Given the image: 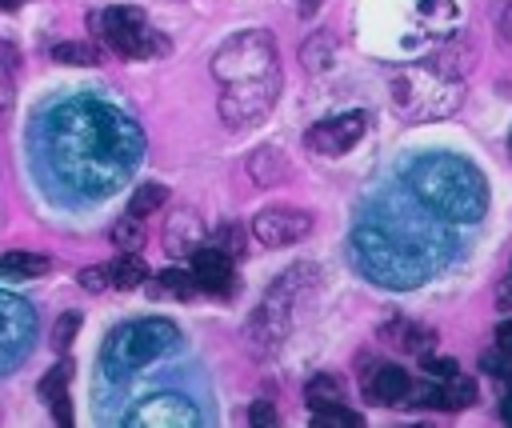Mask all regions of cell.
I'll use <instances>...</instances> for the list:
<instances>
[{"label":"cell","mask_w":512,"mask_h":428,"mask_svg":"<svg viewBox=\"0 0 512 428\" xmlns=\"http://www.w3.org/2000/svg\"><path fill=\"white\" fill-rule=\"evenodd\" d=\"M412 188L432 212L448 220H464V224L476 220L488 204L484 176L460 156H424L412 172Z\"/></svg>","instance_id":"1"},{"label":"cell","mask_w":512,"mask_h":428,"mask_svg":"<svg viewBox=\"0 0 512 428\" xmlns=\"http://www.w3.org/2000/svg\"><path fill=\"white\" fill-rule=\"evenodd\" d=\"M460 100V80L424 64V68H404L392 76V104L408 120H428L452 112Z\"/></svg>","instance_id":"2"},{"label":"cell","mask_w":512,"mask_h":428,"mask_svg":"<svg viewBox=\"0 0 512 428\" xmlns=\"http://www.w3.org/2000/svg\"><path fill=\"white\" fill-rule=\"evenodd\" d=\"M180 344V332L176 324L152 316V320H132V324H120L108 340H104V368H116V372H136L160 356H168L172 348Z\"/></svg>","instance_id":"3"},{"label":"cell","mask_w":512,"mask_h":428,"mask_svg":"<svg viewBox=\"0 0 512 428\" xmlns=\"http://www.w3.org/2000/svg\"><path fill=\"white\" fill-rule=\"evenodd\" d=\"M92 28L100 32V40H104L112 52H120V56H128V60H148V56L164 52V40L148 28L144 12L132 8V4H116V8L96 12V16H92Z\"/></svg>","instance_id":"4"},{"label":"cell","mask_w":512,"mask_h":428,"mask_svg":"<svg viewBox=\"0 0 512 428\" xmlns=\"http://www.w3.org/2000/svg\"><path fill=\"white\" fill-rule=\"evenodd\" d=\"M364 128H368V116H364V112H336V116H328V120H316V124L308 128L304 144H308L312 152H320V156H344V152L364 136Z\"/></svg>","instance_id":"5"},{"label":"cell","mask_w":512,"mask_h":428,"mask_svg":"<svg viewBox=\"0 0 512 428\" xmlns=\"http://www.w3.org/2000/svg\"><path fill=\"white\" fill-rule=\"evenodd\" d=\"M252 232L264 248H284V244H296L312 232V216L300 208H288V204H272V208L256 212Z\"/></svg>","instance_id":"6"},{"label":"cell","mask_w":512,"mask_h":428,"mask_svg":"<svg viewBox=\"0 0 512 428\" xmlns=\"http://www.w3.org/2000/svg\"><path fill=\"white\" fill-rule=\"evenodd\" d=\"M124 424L128 428H140V424H160V428H176V424H200V412L188 404V400H180V396H172V392H160V396H148L144 404H136L128 416H124Z\"/></svg>","instance_id":"7"},{"label":"cell","mask_w":512,"mask_h":428,"mask_svg":"<svg viewBox=\"0 0 512 428\" xmlns=\"http://www.w3.org/2000/svg\"><path fill=\"white\" fill-rule=\"evenodd\" d=\"M192 276H196L200 288L224 296L232 288V256L216 244H196L192 248Z\"/></svg>","instance_id":"8"},{"label":"cell","mask_w":512,"mask_h":428,"mask_svg":"<svg viewBox=\"0 0 512 428\" xmlns=\"http://www.w3.org/2000/svg\"><path fill=\"white\" fill-rule=\"evenodd\" d=\"M28 336H32V312H28V304H20V300H12V296L0 292V348L8 352V364L24 356Z\"/></svg>","instance_id":"9"},{"label":"cell","mask_w":512,"mask_h":428,"mask_svg":"<svg viewBox=\"0 0 512 428\" xmlns=\"http://www.w3.org/2000/svg\"><path fill=\"white\" fill-rule=\"evenodd\" d=\"M68 376H72V364L68 360H60L56 368H48L44 376H40V400L52 408V416H56V424H72V400H68Z\"/></svg>","instance_id":"10"},{"label":"cell","mask_w":512,"mask_h":428,"mask_svg":"<svg viewBox=\"0 0 512 428\" xmlns=\"http://www.w3.org/2000/svg\"><path fill=\"white\" fill-rule=\"evenodd\" d=\"M408 372L400 368V364H380L376 372H372V380L364 384V396L372 400V404H400L404 400V392H408Z\"/></svg>","instance_id":"11"},{"label":"cell","mask_w":512,"mask_h":428,"mask_svg":"<svg viewBox=\"0 0 512 428\" xmlns=\"http://www.w3.org/2000/svg\"><path fill=\"white\" fill-rule=\"evenodd\" d=\"M52 268V260L44 252H4L0 256V276L4 280H36Z\"/></svg>","instance_id":"12"},{"label":"cell","mask_w":512,"mask_h":428,"mask_svg":"<svg viewBox=\"0 0 512 428\" xmlns=\"http://www.w3.org/2000/svg\"><path fill=\"white\" fill-rule=\"evenodd\" d=\"M200 236H204V228H200V220H196V212H176L172 220H168V232H164V244H168V252H192L196 244H200Z\"/></svg>","instance_id":"13"},{"label":"cell","mask_w":512,"mask_h":428,"mask_svg":"<svg viewBox=\"0 0 512 428\" xmlns=\"http://www.w3.org/2000/svg\"><path fill=\"white\" fill-rule=\"evenodd\" d=\"M108 280H112V288L132 292V288H140V284L148 280V264H144L136 252H124L120 260L108 264Z\"/></svg>","instance_id":"14"},{"label":"cell","mask_w":512,"mask_h":428,"mask_svg":"<svg viewBox=\"0 0 512 428\" xmlns=\"http://www.w3.org/2000/svg\"><path fill=\"white\" fill-rule=\"evenodd\" d=\"M388 336L404 348V352H432L436 348V332L432 328H420V324H396V328H388Z\"/></svg>","instance_id":"15"},{"label":"cell","mask_w":512,"mask_h":428,"mask_svg":"<svg viewBox=\"0 0 512 428\" xmlns=\"http://www.w3.org/2000/svg\"><path fill=\"white\" fill-rule=\"evenodd\" d=\"M52 60L68 64V68H92V64H100V52L92 44H84V40H64V44L52 48Z\"/></svg>","instance_id":"16"},{"label":"cell","mask_w":512,"mask_h":428,"mask_svg":"<svg viewBox=\"0 0 512 428\" xmlns=\"http://www.w3.org/2000/svg\"><path fill=\"white\" fill-rule=\"evenodd\" d=\"M360 424H364V420H360L352 408H344L340 400L312 408V428H360Z\"/></svg>","instance_id":"17"},{"label":"cell","mask_w":512,"mask_h":428,"mask_svg":"<svg viewBox=\"0 0 512 428\" xmlns=\"http://www.w3.org/2000/svg\"><path fill=\"white\" fill-rule=\"evenodd\" d=\"M164 200H168V188H164V184H156V180H148V184H140V188L132 192V200H128V212L144 220V216H152V212H156Z\"/></svg>","instance_id":"18"},{"label":"cell","mask_w":512,"mask_h":428,"mask_svg":"<svg viewBox=\"0 0 512 428\" xmlns=\"http://www.w3.org/2000/svg\"><path fill=\"white\" fill-rule=\"evenodd\" d=\"M156 284L164 288V296H176V300H192L196 288H200L196 276H192V268H164Z\"/></svg>","instance_id":"19"},{"label":"cell","mask_w":512,"mask_h":428,"mask_svg":"<svg viewBox=\"0 0 512 428\" xmlns=\"http://www.w3.org/2000/svg\"><path fill=\"white\" fill-rule=\"evenodd\" d=\"M476 400V384L468 380V376H448V380H440V408H464V404H472Z\"/></svg>","instance_id":"20"},{"label":"cell","mask_w":512,"mask_h":428,"mask_svg":"<svg viewBox=\"0 0 512 428\" xmlns=\"http://www.w3.org/2000/svg\"><path fill=\"white\" fill-rule=\"evenodd\" d=\"M112 244L120 248V252H136V248H144V224H140V216H120L116 224H112Z\"/></svg>","instance_id":"21"},{"label":"cell","mask_w":512,"mask_h":428,"mask_svg":"<svg viewBox=\"0 0 512 428\" xmlns=\"http://www.w3.org/2000/svg\"><path fill=\"white\" fill-rule=\"evenodd\" d=\"M340 392H344V388H340V380H336V376H316V380L304 388V400H308L312 408H316V404H336V400H340Z\"/></svg>","instance_id":"22"},{"label":"cell","mask_w":512,"mask_h":428,"mask_svg":"<svg viewBox=\"0 0 512 428\" xmlns=\"http://www.w3.org/2000/svg\"><path fill=\"white\" fill-rule=\"evenodd\" d=\"M420 368H424V376H432V380H448V376L460 372L456 360H448V356H432V352H420Z\"/></svg>","instance_id":"23"},{"label":"cell","mask_w":512,"mask_h":428,"mask_svg":"<svg viewBox=\"0 0 512 428\" xmlns=\"http://www.w3.org/2000/svg\"><path fill=\"white\" fill-rule=\"evenodd\" d=\"M76 328H80V312H64V316L56 320V332H52V348H56V352H68V344H72Z\"/></svg>","instance_id":"24"},{"label":"cell","mask_w":512,"mask_h":428,"mask_svg":"<svg viewBox=\"0 0 512 428\" xmlns=\"http://www.w3.org/2000/svg\"><path fill=\"white\" fill-rule=\"evenodd\" d=\"M76 280H80V288H88V292H104V288H112V280H108V264H100V268H84Z\"/></svg>","instance_id":"25"},{"label":"cell","mask_w":512,"mask_h":428,"mask_svg":"<svg viewBox=\"0 0 512 428\" xmlns=\"http://www.w3.org/2000/svg\"><path fill=\"white\" fill-rule=\"evenodd\" d=\"M480 364H484V372H492V376H500V380H512V352H504V348H500L496 356L488 352Z\"/></svg>","instance_id":"26"},{"label":"cell","mask_w":512,"mask_h":428,"mask_svg":"<svg viewBox=\"0 0 512 428\" xmlns=\"http://www.w3.org/2000/svg\"><path fill=\"white\" fill-rule=\"evenodd\" d=\"M248 424H252V428H268V424H276V408H272L268 400H256V404L248 408Z\"/></svg>","instance_id":"27"},{"label":"cell","mask_w":512,"mask_h":428,"mask_svg":"<svg viewBox=\"0 0 512 428\" xmlns=\"http://www.w3.org/2000/svg\"><path fill=\"white\" fill-rule=\"evenodd\" d=\"M216 248H224L232 260L244 252V232H236V228H220V244Z\"/></svg>","instance_id":"28"},{"label":"cell","mask_w":512,"mask_h":428,"mask_svg":"<svg viewBox=\"0 0 512 428\" xmlns=\"http://www.w3.org/2000/svg\"><path fill=\"white\" fill-rule=\"evenodd\" d=\"M496 348H504V352H512V320H504V324L496 328Z\"/></svg>","instance_id":"29"},{"label":"cell","mask_w":512,"mask_h":428,"mask_svg":"<svg viewBox=\"0 0 512 428\" xmlns=\"http://www.w3.org/2000/svg\"><path fill=\"white\" fill-rule=\"evenodd\" d=\"M496 304H500V308H512V276L500 280V288H496Z\"/></svg>","instance_id":"30"},{"label":"cell","mask_w":512,"mask_h":428,"mask_svg":"<svg viewBox=\"0 0 512 428\" xmlns=\"http://www.w3.org/2000/svg\"><path fill=\"white\" fill-rule=\"evenodd\" d=\"M500 416H504V424H512V392L504 396V404H500Z\"/></svg>","instance_id":"31"},{"label":"cell","mask_w":512,"mask_h":428,"mask_svg":"<svg viewBox=\"0 0 512 428\" xmlns=\"http://www.w3.org/2000/svg\"><path fill=\"white\" fill-rule=\"evenodd\" d=\"M24 0H0V8H20Z\"/></svg>","instance_id":"32"},{"label":"cell","mask_w":512,"mask_h":428,"mask_svg":"<svg viewBox=\"0 0 512 428\" xmlns=\"http://www.w3.org/2000/svg\"><path fill=\"white\" fill-rule=\"evenodd\" d=\"M508 36H512V16H508Z\"/></svg>","instance_id":"33"},{"label":"cell","mask_w":512,"mask_h":428,"mask_svg":"<svg viewBox=\"0 0 512 428\" xmlns=\"http://www.w3.org/2000/svg\"><path fill=\"white\" fill-rule=\"evenodd\" d=\"M508 152H512V140H508Z\"/></svg>","instance_id":"34"}]
</instances>
